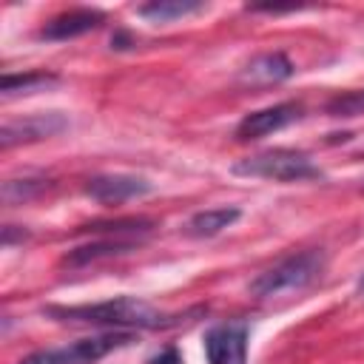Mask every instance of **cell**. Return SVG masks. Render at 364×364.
I'll return each instance as SVG.
<instances>
[{
    "instance_id": "8",
    "label": "cell",
    "mask_w": 364,
    "mask_h": 364,
    "mask_svg": "<svg viewBox=\"0 0 364 364\" xmlns=\"http://www.w3.org/2000/svg\"><path fill=\"white\" fill-rule=\"evenodd\" d=\"M296 119H301V105H296V102H279V105H270V108H262V111H250L239 119L236 139L250 142V139L267 136L273 131H282Z\"/></svg>"
},
{
    "instance_id": "16",
    "label": "cell",
    "mask_w": 364,
    "mask_h": 364,
    "mask_svg": "<svg viewBox=\"0 0 364 364\" xmlns=\"http://www.w3.org/2000/svg\"><path fill=\"white\" fill-rule=\"evenodd\" d=\"M48 188V179H9L3 182V202H23Z\"/></svg>"
},
{
    "instance_id": "17",
    "label": "cell",
    "mask_w": 364,
    "mask_h": 364,
    "mask_svg": "<svg viewBox=\"0 0 364 364\" xmlns=\"http://www.w3.org/2000/svg\"><path fill=\"white\" fill-rule=\"evenodd\" d=\"M151 364H182V358H179V353L173 347H165L159 355L151 358Z\"/></svg>"
},
{
    "instance_id": "6",
    "label": "cell",
    "mask_w": 364,
    "mask_h": 364,
    "mask_svg": "<svg viewBox=\"0 0 364 364\" xmlns=\"http://www.w3.org/2000/svg\"><path fill=\"white\" fill-rule=\"evenodd\" d=\"M68 128V119L60 111H48V114H31L23 119H9L0 128V148H11L20 142H40L48 139L60 131Z\"/></svg>"
},
{
    "instance_id": "12",
    "label": "cell",
    "mask_w": 364,
    "mask_h": 364,
    "mask_svg": "<svg viewBox=\"0 0 364 364\" xmlns=\"http://www.w3.org/2000/svg\"><path fill=\"white\" fill-rule=\"evenodd\" d=\"M239 216H242L239 208H208V210L193 213L185 222V233L188 236H196V239H208V236H216L225 228H230Z\"/></svg>"
},
{
    "instance_id": "2",
    "label": "cell",
    "mask_w": 364,
    "mask_h": 364,
    "mask_svg": "<svg viewBox=\"0 0 364 364\" xmlns=\"http://www.w3.org/2000/svg\"><path fill=\"white\" fill-rule=\"evenodd\" d=\"M324 270V253L321 250H301L293 256H284L282 262H276L273 267L262 270L247 290L256 299H267V296H282L290 290H301L307 284H313Z\"/></svg>"
},
{
    "instance_id": "11",
    "label": "cell",
    "mask_w": 364,
    "mask_h": 364,
    "mask_svg": "<svg viewBox=\"0 0 364 364\" xmlns=\"http://www.w3.org/2000/svg\"><path fill=\"white\" fill-rule=\"evenodd\" d=\"M136 239H97V242H88V245H80L74 250H68L63 256V267H85L91 262H100V259H111V256H122V253H131L136 250Z\"/></svg>"
},
{
    "instance_id": "15",
    "label": "cell",
    "mask_w": 364,
    "mask_h": 364,
    "mask_svg": "<svg viewBox=\"0 0 364 364\" xmlns=\"http://www.w3.org/2000/svg\"><path fill=\"white\" fill-rule=\"evenodd\" d=\"M324 111L336 119H350V117H364V88H353L344 94H336L327 100Z\"/></svg>"
},
{
    "instance_id": "14",
    "label": "cell",
    "mask_w": 364,
    "mask_h": 364,
    "mask_svg": "<svg viewBox=\"0 0 364 364\" xmlns=\"http://www.w3.org/2000/svg\"><path fill=\"white\" fill-rule=\"evenodd\" d=\"M60 77L51 71H23V74H3L0 80V94L17 97V94H34V91H46L51 85H57Z\"/></svg>"
},
{
    "instance_id": "5",
    "label": "cell",
    "mask_w": 364,
    "mask_h": 364,
    "mask_svg": "<svg viewBox=\"0 0 364 364\" xmlns=\"http://www.w3.org/2000/svg\"><path fill=\"white\" fill-rule=\"evenodd\" d=\"M208 364H247V324L228 321L216 324L205 336Z\"/></svg>"
},
{
    "instance_id": "1",
    "label": "cell",
    "mask_w": 364,
    "mask_h": 364,
    "mask_svg": "<svg viewBox=\"0 0 364 364\" xmlns=\"http://www.w3.org/2000/svg\"><path fill=\"white\" fill-rule=\"evenodd\" d=\"M48 318L63 321V324H91V327H111V330H162V327H173L179 324V316L162 313L139 299L131 296H119V299H108L100 304H74V307H60L51 304L43 310Z\"/></svg>"
},
{
    "instance_id": "18",
    "label": "cell",
    "mask_w": 364,
    "mask_h": 364,
    "mask_svg": "<svg viewBox=\"0 0 364 364\" xmlns=\"http://www.w3.org/2000/svg\"><path fill=\"white\" fill-rule=\"evenodd\" d=\"M134 46V40H131V34H125V31H117L114 37H111V48H131Z\"/></svg>"
},
{
    "instance_id": "10",
    "label": "cell",
    "mask_w": 364,
    "mask_h": 364,
    "mask_svg": "<svg viewBox=\"0 0 364 364\" xmlns=\"http://www.w3.org/2000/svg\"><path fill=\"white\" fill-rule=\"evenodd\" d=\"M293 63L287 54L282 51H264V54H256L245 68H242V82H250V85H270V82H284L293 77Z\"/></svg>"
},
{
    "instance_id": "9",
    "label": "cell",
    "mask_w": 364,
    "mask_h": 364,
    "mask_svg": "<svg viewBox=\"0 0 364 364\" xmlns=\"http://www.w3.org/2000/svg\"><path fill=\"white\" fill-rule=\"evenodd\" d=\"M102 23H105V14L97 11V9H71V11H63V14L51 17L40 28V40H51V43L74 40V37H82V34L100 28Z\"/></svg>"
},
{
    "instance_id": "19",
    "label": "cell",
    "mask_w": 364,
    "mask_h": 364,
    "mask_svg": "<svg viewBox=\"0 0 364 364\" xmlns=\"http://www.w3.org/2000/svg\"><path fill=\"white\" fill-rule=\"evenodd\" d=\"M358 287H361V290H364V276H361V282H358Z\"/></svg>"
},
{
    "instance_id": "13",
    "label": "cell",
    "mask_w": 364,
    "mask_h": 364,
    "mask_svg": "<svg viewBox=\"0 0 364 364\" xmlns=\"http://www.w3.org/2000/svg\"><path fill=\"white\" fill-rule=\"evenodd\" d=\"M205 9L208 6L199 0H154V3H142L136 9V14L151 23H173V20H182V17L205 11Z\"/></svg>"
},
{
    "instance_id": "3",
    "label": "cell",
    "mask_w": 364,
    "mask_h": 364,
    "mask_svg": "<svg viewBox=\"0 0 364 364\" xmlns=\"http://www.w3.org/2000/svg\"><path fill=\"white\" fill-rule=\"evenodd\" d=\"M230 173L253 176V179H273V182H304V179L321 176L318 165H313V159L304 151H293V148H270V151L245 156L230 165Z\"/></svg>"
},
{
    "instance_id": "4",
    "label": "cell",
    "mask_w": 364,
    "mask_h": 364,
    "mask_svg": "<svg viewBox=\"0 0 364 364\" xmlns=\"http://www.w3.org/2000/svg\"><path fill=\"white\" fill-rule=\"evenodd\" d=\"M128 341H134V333L108 330V333H102V336L80 338V341L65 344V347L37 350V353L26 355L20 364H94V361H100L102 355H108L111 350L125 347Z\"/></svg>"
},
{
    "instance_id": "7",
    "label": "cell",
    "mask_w": 364,
    "mask_h": 364,
    "mask_svg": "<svg viewBox=\"0 0 364 364\" xmlns=\"http://www.w3.org/2000/svg\"><path fill=\"white\" fill-rule=\"evenodd\" d=\"M151 191L154 185L145 176H134V173H100L85 182V193L102 205L139 199V196H148Z\"/></svg>"
}]
</instances>
